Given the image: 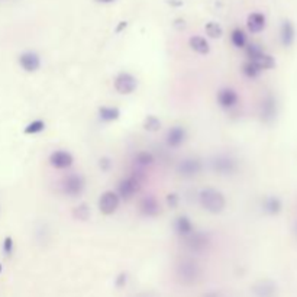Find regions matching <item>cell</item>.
I'll list each match as a JSON object with an SVG mask.
<instances>
[{
  "mask_svg": "<svg viewBox=\"0 0 297 297\" xmlns=\"http://www.w3.org/2000/svg\"><path fill=\"white\" fill-rule=\"evenodd\" d=\"M99 118L103 122H115L120 118V111L116 106H102L99 108Z\"/></svg>",
  "mask_w": 297,
  "mask_h": 297,
  "instance_id": "cell-20",
  "label": "cell"
},
{
  "mask_svg": "<svg viewBox=\"0 0 297 297\" xmlns=\"http://www.w3.org/2000/svg\"><path fill=\"white\" fill-rule=\"evenodd\" d=\"M249 61H252V62L260 68L261 71H262V70H271V68L276 65L274 58L271 56H268V54H265V53H262V54L255 57L254 59H249Z\"/></svg>",
  "mask_w": 297,
  "mask_h": 297,
  "instance_id": "cell-21",
  "label": "cell"
},
{
  "mask_svg": "<svg viewBox=\"0 0 297 297\" xmlns=\"http://www.w3.org/2000/svg\"><path fill=\"white\" fill-rule=\"evenodd\" d=\"M160 128H161V120L157 116L149 115V116L145 118V120H144V129L148 130V132H157V130H160Z\"/></svg>",
  "mask_w": 297,
  "mask_h": 297,
  "instance_id": "cell-28",
  "label": "cell"
},
{
  "mask_svg": "<svg viewBox=\"0 0 297 297\" xmlns=\"http://www.w3.org/2000/svg\"><path fill=\"white\" fill-rule=\"evenodd\" d=\"M245 53H246V57L249 59H254L255 57H258L260 54H262V48H261L258 44H246L245 47Z\"/></svg>",
  "mask_w": 297,
  "mask_h": 297,
  "instance_id": "cell-30",
  "label": "cell"
},
{
  "mask_svg": "<svg viewBox=\"0 0 297 297\" xmlns=\"http://www.w3.org/2000/svg\"><path fill=\"white\" fill-rule=\"evenodd\" d=\"M231 41L234 44V47L237 48H245L248 41H246V34L242 31L241 28H235L231 34Z\"/></svg>",
  "mask_w": 297,
  "mask_h": 297,
  "instance_id": "cell-23",
  "label": "cell"
},
{
  "mask_svg": "<svg viewBox=\"0 0 297 297\" xmlns=\"http://www.w3.org/2000/svg\"><path fill=\"white\" fill-rule=\"evenodd\" d=\"M262 209H264V212L268 213V215H277L280 210H281V203H280V200L277 197L270 196V197H267V199L264 200Z\"/></svg>",
  "mask_w": 297,
  "mask_h": 297,
  "instance_id": "cell-22",
  "label": "cell"
},
{
  "mask_svg": "<svg viewBox=\"0 0 297 297\" xmlns=\"http://www.w3.org/2000/svg\"><path fill=\"white\" fill-rule=\"evenodd\" d=\"M194 225L190 221V218L186 215H181V216H177L176 221H174V232L181 237L183 239L187 238L188 235H191L194 232Z\"/></svg>",
  "mask_w": 297,
  "mask_h": 297,
  "instance_id": "cell-15",
  "label": "cell"
},
{
  "mask_svg": "<svg viewBox=\"0 0 297 297\" xmlns=\"http://www.w3.org/2000/svg\"><path fill=\"white\" fill-rule=\"evenodd\" d=\"M73 218L77 221H87L90 218V207L86 203L78 204L73 209Z\"/></svg>",
  "mask_w": 297,
  "mask_h": 297,
  "instance_id": "cell-26",
  "label": "cell"
},
{
  "mask_svg": "<svg viewBox=\"0 0 297 297\" xmlns=\"http://www.w3.org/2000/svg\"><path fill=\"white\" fill-rule=\"evenodd\" d=\"M154 155L148 152V151H141V152H138L136 154V157H135V163H136V166H139V167L145 168V167H151L152 164H154Z\"/></svg>",
  "mask_w": 297,
  "mask_h": 297,
  "instance_id": "cell-24",
  "label": "cell"
},
{
  "mask_svg": "<svg viewBox=\"0 0 297 297\" xmlns=\"http://www.w3.org/2000/svg\"><path fill=\"white\" fill-rule=\"evenodd\" d=\"M246 26L248 31L252 34H260L265 28V16L261 12H252L246 19Z\"/></svg>",
  "mask_w": 297,
  "mask_h": 297,
  "instance_id": "cell-16",
  "label": "cell"
},
{
  "mask_svg": "<svg viewBox=\"0 0 297 297\" xmlns=\"http://www.w3.org/2000/svg\"><path fill=\"white\" fill-rule=\"evenodd\" d=\"M0 271H1V267H0Z\"/></svg>",
  "mask_w": 297,
  "mask_h": 297,
  "instance_id": "cell-35",
  "label": "cell"
},
{
  "mask_svg": "<svg viewBox=\"0 0 297 297\" xmlns=\"http://www.w3.org/2000/svg\"><path fill=\"white\" fill-rule=\"evenodd\" d=\"M94 1H97V3H103V4H108V3H113V1H116V0H94Z\"/></svg>",
  "mask_w": 297,
  "mask_h": 297,
  "instance_id": "cell-34",
  "label": "cell"
},
{
  "mask_svg": "<svg viewBox=\"0 0 297 297\" xmlns=\"http://www.w3.org/2000/svg\"><path fill=\"white\" fill-rule=\"evenodd\" d=\"M242 73H243L245 77H248V78H255V77L260 75L261 70L252 61H248V62H245L242 65Z\"/></svg>",
  "mask_w": 297,
  "mask_h": 297,
  "instance_id": "cell-29",
  "label": "cell"
},
{
  "mask_svg": "<svg viewBox=\"0 0 297 297\" xmlns=\"http://www.w3.org/2000/svg\"><path fill=\"white\" fill-rule=\"evenodd\" d=\"M44 130H45V122L41 120V119H35V120L29 122V123L25 126L23 132H25L26 135H37V133H41V132H44Z\"/></svg>",
  "mask_w": 297,
  "mask_h": 297,
  "instance_id": "cell-27",
  "label": "cell"
},
{
  "mask_svg": "<svg viewBox=\"0 0 297 297\" xmlns=\"http://www.w3.org/2000/svg\"><path fill=\"white\" fill-rule=\"evenodd\" d=\"M212 170L219 176H232L238 170V161L235 157L229 154H219L210 161Z\"/></svg>",
  "mask_w": 297,
  "mask_h": 297,
  "instance_id": "cell-4",
  "label": "cell"
},
{
  "mask_svg": "<svg viewBox=\"0 0 297 297\" xmlns=\"http://www.w3.org/2000/svg\"><path fill=\"white\" fill-rule=\"evenodd\" d=\"M188 45L199 56H207L210 53V45H209L207 39L204 37H200V35H194V37L190 38Z\"/></svg>",
  "mask_w": 297,
  "mask_h": 297,
  "instance_id": "cell-17",
  "label": "cell"
},
{
  "mask_svg": "<svg viewBox=\"0 0 297 297\" xmlns=\"http://www.w3.org/2000/svg\"><path fill=\"white\" fill-rule=\"evenodd\" d=\"M176 273H177V277H178L180 281L190 284V283L196 281L200 277L202 271H200V267H199L197 262L191 260H184L177 265V271Z\"/></svg>",
  "mask_w": 297,
  "mask_h": 297,
  "instance_id": "cell-6",
  "label": "cell"
},
{
  "mask_svg": "<svg viewBox=\"0 0 297 297\" xmlns=\"http://www.w3.org/2000/svg\"><path fill=\"white\" fill-rule=\"evenodd\" d=\"M13 248H15V242H13V239H12L10 237H6L4 241H3V246H1L3 254H4L6 257H10V255L13 254Z\"/></svg>",
  "mask_w": 297,
  "mask_h": 297,
  "instance_id": "cell-31",
  "label": "cell"
},
{
  "mask_svg": "<svg viewBox=\"0 0 297 297\" xmlns=\"http://www.w3.org/2000/svg\"><path fill=\"white\" fill-rule=\"evenodd\" d=\"M202 170H203V163L199 158H194V157L184 158L177 164V173L181 177H186V178L199 176L202 173Z\"/></svg>",
  "mask_w": 297,
  "mask_h": 297,
  "instance_id": "cell-9",
  "label": "cell"
},
{
  "mask_svg": "<svg viewBox=\"0 0 297 297\" xmlns=\"http://www.w3.org/2000/svg\"><path fill=\"white\" fill-rule=\"evenodd\" d=\"M184 243H186V248L190 252L202 255L210 246V238L204 232L194 231L191 235H188L187 238H184Z\"/></svg>",
  "mask_w": 297,
  "mask_h": 297,
  "instance_id": "cell-5",
  "label": "cell"
},
{
  "mask_svg": "<svg viewBox=\"0 0 297 297\" xmlns=\"http://www.w3.org/2000/svg\"><path fill=\"white\" fill-rule=\"evenodd\" d=\"M216 100H218V105H219L222 109L229 111V109H234V108L238 105L239 96H238V93H237L234 89H231V87H223V89H221V90L218 92Z\"/></svg>",
  "mask_w": 297,
  "mask_h": 297,
  "instance_id": "cell-11",
  "label": "cell"
},
{
  "mask_svg": "<svg viewBox=\"0 0 297 297\" xmlns=\"http://www.w3.org/2000/svg\"><path fill=\"white\" fill-rule=\"evenodd\" d=\"M280 41L284 47H290L295 41V26L290 20H283L280 26Z\"/></svg>",
  "mask_w": 297,
  "mask_h": 297,
  "instance_id": "cell-18",
  "label": "cell"
},
{
  "mask_svg": "<svg viewBox=\"0 0 297 297\" xmlns=\"http://www.w3.org/2000/svg\"><path fill=\"white\" fill-rule=\"evenodd\" d=\"M142 171H138L135 174H132L126 178H122L118 184V196L123 200H130L142 186V180H144V176L141 174Z\"/></svg>",
  "mask_w": 297,
  "mask_h": 297,
  "instance_id": "cell-2",
  "label": "cell"
},
{
  "mask_svg": "<svg viewBox=\"0 0 297 297\" xmlns=\"http://www.w3.org/2000/svg\"><path fill=\"white\" fill-rule=\"evenodd\" d=\"M180 203V197H178V194L177 193H170L167 194V204L168 207H173V209H176L177 206Z\"/></svg>",
  "mask_w": 297,
  "mask_h": 297,
  "instance_id": "cell-32",
  "label": "cell"
},
{
  "mask_svg": "<svg viewBox=\"0 0 297 297\" xmlns=\"http://www.w3.org/2000/svg\"><path fill=\"white\" fill-rule=\"evenodd\" d=\"M113 87L115 90L119 94H123V96H128L132 94L136 87H138V80L133 74H130L128 71H122L115 77V81H113Z\"/></svg>",
  "mask_w": 297,
  "mask_h": 297,
  "instance_id": "cell-7",
  "label": "cell"
},
{
  "mask_svg": "<svg viewBox=\"0 0 297 297\" xmlns=\"http://www.w3.org/2000/svg\"><path fill=\"white\" fill-rule=\"evenodd\" d=\"M50 164L51 167L57 168V170H67L73 166L74 163V157L71 152L65 151V149H57L51 155H50Z\"/></svg>",
  "mask_w": 297,
  "mask_h": 297,
  "instance_id": "cell-10",
  "label": "cell"
},
{
  "mask_svg": "<svg viewBox=\"0 0 297 297\" xmlns=\"http://www.w3.org/2000/svg\"><path fill=\"white\" fill-rule=\"evenodd\" d=\"M139 212H141V215H144L147 218H155V216H158L160 212H161V207H160V203H158L157 197L152 196V194H148V196L142 197L141 202H139Z\"/></svg>",
  "mask_w": 297,
  "mask_h": 297,
  "instance_id": "cell-14",
  "label": "cell"
},
{
  "mask_svg": "<svg viewBox=\"0 0 297 297\" xmlns=\"http://www.w3.org/2000/svg\"><path fill=\"white\" fill-rule=\"evenodd\" d=\"M199 203L206 212L218 215L222 213L226 207V197L221 190L213 187H206L199 193Z\"/></svg>",
  "mask_w": 297,
  "mask_h": 297,
  "instance_id": "cell-1",
  "label": "cell"
},
{
  "mask_svg": "<svg viewBox=\"0 0 297 297\" xmlns=\"http://www.w3.org/2000/svg\"><path fill=\"white\" fill-rule=\"evenodd\" d=\"M111 166L112 163L109 158H102V160H100V168H102L103 171H108V170L111 168Z\"/></svg>",
  "mask_w": 297,
  "mask_h": 297,
  "instance_id": "cell-33",
  "label": "cell"
},
{
  "mask_svg": "<svg viewBox=\"0 0 297 297\" xmlns=\"http://www.w3.org/2000/svg\"><path fill=\"white\" fill-rule=\"evenodd\" d=\"M276 100L273 96H267L261 103V118L265 122H271L276 116Z\"/></svg>",
  "mask_w": 297,
  "mask_h": 297,
  "instance_id": "cell-19",
  "label": "cell"
},
{
  "mask_svg": "<svg viewBox=\"0 0 297 297\" xmlns=\"http://www.w3.org/2000/svg\"><path fill=\"white\" fill-rule=\"evenodd\" d=\"M19 65L26 73H35L41 68V57L34 51H25L19 56Z\"/></svg>",
  "mask_w": 297,
  "mask_h": 297,
  "instance_id": "cell-12",
  "label": "cell"
},
{
  "mask_svg": "<svg viewBox=\"0 0 297 297\" xmlns=\"http://www.w3.org/2000/svg\"><path fill=\"white\" fill-rule=\"evenodd\" d=\"M120 204V197L118 196L116 191L108 190L105 193H102V196L99 197V210L102 215L105 216H111L113 213H116V210L119 209Z\"/></svg>",
  "mask_w": 297,
  "mask_h": 297,
  "instance_id": "cell-8",
  "label": "cell"
},
{
  "mask_svg": "<svg viewBox=\"0 0 297 297\" xmlns=\"http://www.w3.org/2000/svg\"><path fill=\"white\" fill-rule=\"evenodd\" d=\"M86 188V180L78 173L67 174L61 181V191L68 197H78Z\"/></svg>",
  "mask_w": 297,
  "mask_h": 297,
  "instance_id": "cell-3",
  "label": "cell"
},
{
  "mask_svg": "<svg viewBox=\"0 0 297 297\" xmlns=\"http://www.w3.org/2000/svg\"><path fill=\"white\" fill-rule=\"evenodd\" d=\"M187 139V130L186 128L180 126V125H174L168 129L166 135V142L170 148H178L181 147Z\"/></svg>",
  "mask_w": 297,
  "mask_h": 297,
  "instance_id": "cell-13",
  "label": "cell"
},
{
  "mask_svg": "<svg viewBox=\"0 0 297 297\" xmlns=\"http://www.w3.org/2000/svg\"><path fill=\"white\" fill-rule=\"evenodd\" d=\"M204 31H206L207 37L213 38V39H218L223 35L222 26L218 22H207L206 26H204Z\"/></svg>",
  "mask_w": 297,
  "mask_h": 297,
  "instance_id": "cell-25",
  "label": "cell"
}]
</instances>
